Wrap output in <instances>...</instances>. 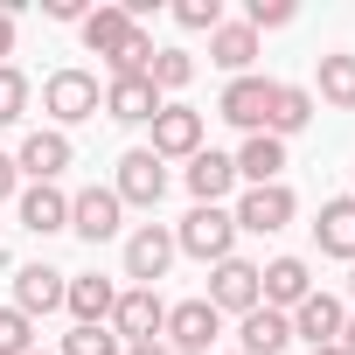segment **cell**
Returning <instances> with one entry per match:
<instances>
[{"label":"cell","mask_w":355,"mask_h":355,"mask_svg":"<svg viewBox=\"0 0 355 355\" xmlns=\"http://www.w3.org/2000/svg\"><path fill=\"white\" fill-rule=\"evenodd\" d=\"M320 105L355 112V56H341V49H327V56H320Z\"/></svg>","instance_id":"cell-26"},{"label":"cell","mask_w":355,"mask_h":355,"mask_svg":"<svg viewBox=\"0 0 355 355\" xmlns=\"http://www.w3.org/2000/svg\"><path fill=\"white\" fill-rule=\"evenodd\" d=\"M146 84H153V91H189V84H196V56H189V49H153Z\"/></svg>","instance_id":"cell-27"},{"label":"cell","mask_w":355,"mask_h":355,"mask_svg":"<svg viewBox=\"0 0 355 355\" xmlns=\"http://www.w3.org/2000/svg\"><path fill=\"white\" fill-rule=\"evenodd\" d=\"M63 306H70V320H77V327H112V306H119V286H112V279H98V272H84V279H70Z\"/></svg>","instance_id":"cell-18"},{"label":"cell","mask_w":355,"mask_h":355,"mask_svg":"<svg viewBox=\"0 0 355 355\" xmlns=\"http://www.w3.org/2000/svg\"><path fill=\"white\" fill-rule=\"evenodd\" d=\"M21 196V167H15V153H0V202H15Z\"/></svg>","instance_id":"cell-34"},{"label":"cell","mask_w":355,"mask_h":355,"mask_svg":"<svg viewBox=\"0 0 355 355\" xmlns=\"http://www.w3.org/2000/svg\"><path fill=\"white\" fill-rule=\"evenodd\" d=\"M313 244H320L327 258H348V265H355V196L320 202V216H313Z\"/></svg>","instance_id":"cell-22"},{"label":"cell","mask_w":355,"mask_h":355,"mask_svg":"<svg viewBox=\"0 0 355 355\" xmlns=\"http://www.w3.org/2000/svg\"><path fill=\"white\" fill-rule=\"evenodd\" d=\"M0 355H35V320L21 306H0Z\"/></svg>","instance_id":"cell-28"},{"label":"cell","mask_w":355,"mask_h":355,"mask_svg":"<svg viewBox=\"0 0 355 355\" xmlns=\"http://www.w3.org/2000/svg\"><path fill=\"white\" fill-rule=\"evenodd\" d=\"M300 8H293V0H251V8H244V28L251 35H265V28H286Z\"/></svg>","instance_id":"cell-33"},{"label":"cell","mask_w":355,"mask_h":355,"mask_svg":"<svg viewBox=\"0 0 355 355\" xmlns=\"http://www.w3.org/2000/svg\"><path fill=\"white\" fill-rule=\"evenodd\" d=\"M286 320H293V341H306V348H334V341H341L348 306H341L334 293H306V300H300Z\"/></svg>","instance_id":"cell-13"},{"label":"cell","mask_w":355,"mask_h":355,"mask_svg":"<svg viewBox=\"0 0 355 355\" xmlns=\"http://www.w3.org/2000/svg\"><path fill=\"white\" fill-rule=\"evenodd\" d=\"M174 21L196 28V35H216L223 28V0H174Z\"/></svg>","instance_id":"cell-31"},{"label":"cell","mask_w":355,"mask_h":355,"mask_svg":"<svg viewBox=\"0 0 355 355\" xmlns=\"http://www.w3.org/2000/svg\"><path fill=\"white\" fill-rule=\"evenodd\" d=\"M216 112L251 139V132H265V112H272V77H230L223 84V98H216Z\"/></svg>","instance_id":"cell-11"},{"label":"cell","mask_w":355,"mask_h":355,"mask_svg":"<svg viewBox=\"0 0 355 355\" xmlns=\"http://www.w3.org/2000/svg\"><path fill=\"white\" fill-rule=\"evenodd\" d=\"M174 251H189V258H202V265L237 258V216H230L223 202H196L182 223H174Z\"/></svg>","instance_id":"cell-1"},{"label":"cell","mask_w":355,"mask_h":355,"mask_svg":"<svg viewBox=\"0 0 355 355\" xmlns=\"http://www.w3.org/2000/svg\"><path fill=\"white\" fill-rule=\"evenodd\" d=\"M167 265H174V230L167 223H139L125 237V279L132 286H153V279H167Z\"/></svg>","instance_id":"cell-8"},{"label":"cell","mask_w":355,"mask_h":355,"mask_svg":"<svg viewBox=\"0 0 355 355\" xmlns=\"http://www.w3.org/2000/svg\"><path fill=\"white\" fill-rule=\"evenodd\" d=\"M146 153H153V160H196V153H202V112H196V105H160Z\"/></svg>","instance_id":"cell-7"},{"label":"cell","mask_w":355,"mask_h":355,"mask_svg":"<svg viewBox=\"0 0 355 355\" xmlns=\"http://www.w3.org/2000/svg\"><path fill=\"white\" fill-rule=\"evenodd\" d=\"M132 28H139V21H132L125 8H91V15L77 21V35H84V49H91V56H105V63H112V56L125 49V35H132Z\"/></svg>","instance_id":"cell-23"},{"label":"cell","mask_w":355,"mask_h":355,"mask_svg":"<svg viewBox=\"0 0 355 355\" xmlns=\"http://www.w3.org/2000/svg\"><path fill=\"white\" fill-rule=\"evenodd\" d=\"M15 202H21V230H35V237H56V230H70V196H63L56 182H28Z\"/></svg>","instance_id":"cell-16"},{"label":"cell","mask_w":355,"mask_h":355,"mask_svg":"<svg viewBox=\"0 0 355 355\" xmlns=\"http://www.w3.org/2000/svg\"><path fill=\"white\" fill-rule=\"evenodd\" d=\"M63 293H70V272H56V265H21V272H15V306H21L28 320L56 313Z\"/></svg>","instance_id":"cell-15"},{"label":"cell","mask_w":355,"mask_h":355,"mask_svg":"<svg viewBox=\"0 0 355 355\" xmlns=\"http://www.w3.org/2000/svg\"><path fill=\"white\" fill-rule=\"evenodd\" d=\"M112 196H119L125 209H160V196H167V160H153L146 146L119 153V182H112Z\"/></svg>","instance_id":"cell-5"},{"label":"cell","mask_w":355,"mask_h":355,"mask_svg":"<svg viewBox=\"0 0 355 355\" xmlns=\"http://www.w3.org/2000/svg\"><path fill=\"white\" fill-rule=\"evenodd\" d=\"M28 98H35V91H28V77H21L15 63H0V125H15V119L28 112Z\"/></svg>","instance_id":"cell-30"},{"label":"cell","mask_w":355,"mask_h":355,"mask_svg":"<svg viewBox=\"0 0 355 355\" xmlns=\"http://www.w3.org/2000/svg\"><path fill=\"white\" fill-rule=\"evenodd\" d=\"M237 182H251V189H272L279 174H286V139H272V132H251L237 153Z\"/></svg>","instance_id":"cell-21"},{"label":"cell","mask_w":355,"mask_h":355,"mask_svg":"<svg viewBox=\"0 0 355 355\" xmlns=\"http://www.w3.org/2000/svg\"><path fill=\"white\" fill-rule=\"evenodd\" d=\"M230 216H237V230H251V237H279V230L300 216V202H293L286 182H272V189H244Z\"/></svg>","instance_id":"cell-6"},{"label":"cell","mask_w":355,"mask_h":355,"mask_svg":"<svg viewBox=\"0 0 355 355\" xmlns=\"http://www.w3.org/2000/svg\"><path fill=\"white\" fill-rule=\"evenodd\" d=\"M35 355H42V348H35Z\"/></svg>","instance_id":"cell-41"},{"label":"cell","mask_w":355,"mask_h":355,"mask_svg":"<svg viewBox=\"0 0 355 355\" xmlns=\"http://www.w3.org/2000/svg\"><path fill=\"white\" fill-rule=\"evenodd\" d=\"M182 182H189V196H196V202H223V196L237 189V160H230V153H216V146H202V153L182 167Z\"/></svg>","instance_id":"cell-20"},{"label":"cell","mask_w":355,"mask_h":355,"mask_svg":"<svg viewBox=\"0 0 355 355\" xmlns=\"http://www.w3.org/2000/svg\"><path fill=\"white\" fill-rule=\"evenodd\" d=\"M70 160H77V146H70V132H56V125H35V132L15 146V167L28 174V182H56Z\"/></svg>","instance_id":"cell-10"},{"label":"cell","mask_w":355,"mask_h":355,"mask_svg":"<svg viewBox=\"0 0 355 355\" xmlns=\"http://www.w3.org/2000/svg\"><path fill=\"white\" fill-rule=\"evenodd\" d=\"M306 355H348V348H341V341H334V348H306Z\"/></svg>","instance_id":"cell-39"},{"label":"cell","mask_w":355,"mask_h":355,"mask_svg":"<svg viewBox=\"0 0 355 355\" xmlns=\"http://www.w3.org/2000/svg\"><path fill=\"white\" fill-rule=\"evenodd\" d=\"M348 300H355V272H348Z\"/></svg>","instance_id":"cell-40"},{"label":"cell","mask_w":355,"mask_h":355,"mask_svg":"<svg viewBox=\"0 0 355 355\" xmlns=\"http://www.w3.org/2000/svg\"><path fill=\"white\" fill-rule=\"evenodd\" d=\"M15 56V8H0V63Z\"/></svg>","instance_id":"cell-36"},{"label":"cell","mask_w":355,"mask_h":355,"mask_svg":"<svg viewBox=\"0 0 355 355\" xmlns=\"http://www.w3.org/2000/svg\"><path fill=\"white\" fill-rule=\"evenodd\" d=\"M125 355H167V348H160V341H146V348H125Z\"/></svg>","instance_id":"cell-38"},{"label":"cell","mask_w":355,"mask_h":355,"mask_svg":"<svg viewBox=\"0 0 355 355\" xmlns=\"http://www.w3.org/2000/svg\"><path fill=\"white\" fill-rule=\"evenodd\" d=\"M42 112L56 119V132H70V125H84V119H98V112H105V91H98V77H91V70L63 63V70H49V77H42Z\"/></svg>","instance_id":"cell-2"},{"label":"cell","mask_w":355,"mask_h":355,"mask_svg":"<svg viewBox=\"0 0 355 355\" xmlns=\"http://www.w3.org/2000/svg\"><path fill=\"white\" fill-rule=\"evenodd\" d=\"M42 15H49V21H84L91 8H84V0H42Z\"/></svg>","instance_id":"cell-35"},{"label":"cell","mask_w":355,"mask_h":355,"mask_svg":"<svg viewBox=\"0 0 355 355\" xmlns=\"http://www.w3.org/2000/svg\"><path fill=\"white\" fill-rule=\"evenodd\" d=\"M153 112H160V91H153L146 77H112V84H105V119H119V125H153Z\"/></svg>","instance_id":"cell-17"},{"label":"cell","mask_w":355,"mask_h":355,"mask_svg":"<svg viewBox=\"0 0 355 355\" xmlns=\"http://www.w3.org/2000/svg\"><path fill=\"white\" fill-rule=\"evenodd\" d=\"M313 125V91L306 84H272V112H265V132L272 139H293Z\"/></svg>","instance_id":"cell-24"},{"label":"cell","mask_w":355,"mask_h":355,"mask_svg":"<svg viewBox=\"0 0 355 355\" xmlns=\"http://www.w3.org/2000/svg\"><path fill=\"white\" fill-rule=\"evenodd\" d=\"M119 216H125V202H119L112 189H77V196H70V230H77L84 244L119 237Z\"/></svg>","instance_id":"cell-14"},{"label":"cell","mask_w":355,"mask_h":355,"mask_svg":"<svg viewBox=\"0 0 355 355\" xmlns=\"http://www.w3.org/2000/svg\"><path fill=\"white\" fill-rule=\"evenodd\" d=\"M146 63H153V35H146V28H132V35H125V49L112 56V77H146Z\"/></svg>","instance_id":"cell-32"},{"label":"cell","mask_w":355,"mask_h":355,"mask_svg":"<svg viewBox=\"0 0 355 355\" xmlns=\"http://www.w3.org/2000/svg\"><path fill=\"white\" fill-rule=\"evenodd\" d=\"M160 334H167V355H209L216 334H223V313H216L209 300H174Z\"/></svg>","instance_id":"cell-3"},{"label":"cell","mask_w":355,"mask_h":355,"mask_svg":"<svg viewBox=\"0 0 355 355\" xmlns=\"http://www.w3.org/2000/svg\"><path fill=\"white\" fill-rule=\"evenodd\" d=\"M202 300H209L216 313H237V320H244V313L258 306V265H251V258L209 265V293H202Z\"/></svg>","instance_id":"cell-9"},{"label":"cell","mask_w":355,"mask_h":355,"mask_svg":"<svg viewBox=\"0 0 355 355\" xmlns=\"http://www.w3.org/2000/svg\"><path fill=\"white\" fill-rule=\"evenodd\" d=\"M209 63L230 70V77H251V63H258V35H251L244 21H223V28L209 35Z\"/></svg>","instance_id":"cell-25"},{"label":"cell","mask_w":355,"mask_h":355,"mask_svg":"<svg viewBox=\"0 0 355 355\" xmlns=\"http://www.w3.org/2000/svg\"><path fill=\"white\" fill-rule=\"evenodd\" d=\"M293 348V320L272 313V306H251L237 320V355H286Z\"/></svg>","instance_id":"cell-19"},{"label":"cell","mask_w":355,"mask_h":355,"mask_svg":"<svg viewBox=\"0 0 355 355\" xmlns=\"http://www.w3.org/2000/svg\"><path fill=\"white\" fill-rule=\"evenodd\" d=\"M306 293H313V272H306V258H272V265H258V306H272V313H293Z\"/></svg>","instance_id":"cell-12"},{"label":"cell","mask_w":355,"mask_h":355,"mask_svg":"<svg viewBox=\"0 0 355 355\" xmlns=\"http://www.w3.org/2000/svg\"><path fill=\"white\" fill-rule=\"evenodd\" d=\"M341 348H348V355H355V313H348V320H341Z\"/></svg>","instance_id":"cell-37"},{"label":"cell","mask_w":355,"mask_h":355,"mask_svg":"<svg viewBox=\"0 0 355 355\" xmlns=\"http://www.w3.org/2000/svg\"><path fill=\"white\" fill-rule=\"evenodd\" d=\"M160 327H167V300H160L153 286H125L119 306H112V334H119L125 348H146Z\"/></svg>","instance_id":"cell-4"},{"label":"cell","mask_w":355,"mask_h":355,"mask_svg":"<svg viewBox=\"0 0 355 355\" xmlns=\"http://www.w3.org/2000/svg\"><path fill=\"white\" fill-rule=\"evenodd\" d=\"M63 355H125V341L112 327H70L63 334Z\"/></svg>","instance_id":"cell-29"}]
</instances>
